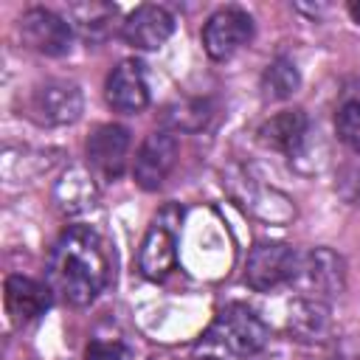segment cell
I'll return each instance as SVG.
<instances>
[{
    "instance_id": "obj_1",
    "label": "cell",
    "mask_w": 360,
    "mask_h": 360,
    "mask_svg": "<svg viewBox=\"0 0 360 360\" xmlns=\"http://www.w3.org/2000/svg\"><path fill=\"white\" fill-rule=\"evenodd\" d=\"M110 284V256L101 236L87 225L68 228L48 259V287L73 307H87Z\"/></svg>"
},
{
    "instance_id": "obj_2",
    "label": "cell",
    "mask_w": 360,
    "mask_h": 360,
    "mask_svg": "<svg viewBox=\"0 0 360 360\" xmlns=\"http://www.w3.org/2000/svg\"><path fill=\"white\" fill-rule=\"evenodd\" d=\"M270 340L267 323L245 304H228L194 343L197 360H253Z\"/></svg>"
},
{
    "instance_id": "obj_3",
    "label": "cell",
    "mask_w": 360,
    "mask_h": 360,
    "mask_svg": "<svg viewBox=\"0 0 360 360\" xmlns=\"http://www.w3.org/2000/svg\"><path fill=\"white\" fill-rule=\"evenodd\" d=\"M298 267H301V256L290 245L259 242L248 256L245 281L256 292H270V290H278V287L295 281L298 278Z\"/></svg>"
},
{
    "instance_id": "obj_4",
    "label": "cell",
    "mask_w": 360,
    "mask_h": 360,
    "mask_svg": "<svg viewBox=\"0 0 360 360\" xmlns=\"http://www.w3.org/2000/svg\"><path fill=\"white\" fill-rule=\"evenodd\" d=\"M28 115L48 127L73 124L82 115V90L65 79H48L28 96Z\"/></svg>"
},
{
    "instance_id": "obj_5",
    "label": "cell",
    "mask_w": 360,
    "mask_h": 360,
    "mask_svg": "<svg viewBox=\"0 0 360 360\" xmlns=\"http://www.w3.org/2000/svg\"><path fill=\"white\" fill-rule=\"evenodd\" d=\"M253 37V20L236 6L214 11L202 25V45L211 59H231Z\"/></svg>"
},
{
    "instance_id": "obj_6",
    "label": "cell",
    "mask_w": 360,
    "mask_h": 360,
    "mask_svg": "<svg viewBox=\"0 0 360 360\" xmlns=\"http://www.w3.org/2000/svg\"><path fill=\"white\" fill-rule=\"evenodd\" d=\"M20 37L37 53L62 56V53L70 51L73 31H70V22L56 11H51V8H28L20 17Z\"/></svg>"
},
{
    "instance_id": "obj_7",
    "label": "cell",
    "mask_w": 360,
    "mask_h": 360,
    "mask_svg": "<svg viewBox=\"0 0 360 360\" xmlns=\"http://www.w3.org/2000/svg\"><path fill=\"white\" fill-rule=\"evenodd\" d=\"M177 163V138L169 129H155L146 135V141L141 143L138 155H135V183L143 191H155L163 186V180L169 177V172Z\"/></svg>"
},
{
    "instance_id": "obj_8",
    "label": "cell",
    "mask_w": 360,
    "mask_h": 360,
    "mask_svg": "<svg viewBox=\"0 0 360 360\" xmlns=\"http://www.w3.org/2000/svg\"><path fill=\"white\" fill-rule=\"evenodd\" d=\"M166 208L155 217V222L149 225L143 242H141V253H138V267L149 281H160L166 278L174 264H177V222L166 219Z\"/></svg>"
},
{
    "instance_id": "obj_9",
    "label": "cell",
    "mask_w": 360,
    "mask_h": 360,
    "mask_svg": "<svg viewBox=\"0 0 360 360\" xmlns=\"http://www.w3.org/2000/svg\"><path fill=\"white\" fill-rule=\"evenodd\" d=\"M129 132L121 124H101L87 138V163L101 180H115L127 166Z\"/></svg>"
},
{
    "instance_id": "obj_10",
    "label": "cell",
    "mask_w": 360,
    "mask_h": 360,
    "mask_svg": "<svg viewBox=\"0 0 360 360\" xmlns=\"http://www.w3.org/2000/svg\"><path fill=\"white\" fill-rule=\"evenodd\" d=\"M104 96H107V104L118 112H127V115L141 112L149 104V84H146L143 65L135 59L118 62L107 76Z\"/></svg>"
},
{
    "instance_id": "obj_11",
    "label": "cell",
    "mask_w": 360,
    "mask_h": 360,
    "mask_svg": "<svg viewBox=\"0 0 360 360\" xmlns=\"http://www.w3.org/2000/svg\"><path fill=\"white\" fill-rule=\"evenodd\" d=\"M174 31V17L163 6H138L121 25V37L141 51H155L160 48Z\"/></svg>"
},
{
    "instance_id": "obj_12",
    "label": "cell",
    "mask_w": 360,
    "mask_h": 360,
    "mask_svg": "<svg viewBox=\"0 0 360 360\" xmlns=\"http://www.w3.org/2000/svg\"><path fill=\"white\" fill-rule=\"evenodd\" d=\"M343 259L335 256L326 248H315L312 253L301 256V267H298V278L307 284V290L312 292L315 301L338 295L343 290Z\"/></svg>"
},
{
    "instance_id": "obj_13",
    "label": "cell",
    "mask_w": 360,
    "mask_h": 360,
    "mask_svg": "<svg viewBox=\"0 0 360 360\" xmlns=\"http://www.w3.org/2000/svg\"><path fill=\"white\" fill-rule=\"evenodd\" d=\"M51 304V287L28 278V276H8L6 278V309L14 323H28L39 318Z\"/></svg>"
},
{
    "instance_id": "obj_14",
    "label": "cell",
    "mask_w": 360,
    "mask_h": 360,
    "mask_svg": "<svg viewBox=\"0 0 360 360\" xmlns=\"http://www.w3.org/2000/svg\"><path fill=\"white\" fill-rule=\"evenodd\" d=\"M307 129H309V124L301 110H281L259 127V141L270 149L295 155L307 141Z\"/></svg>"
},
{
    "instance_id": "obj_15",
    "label": "cell",
    "mask_w": 360,
    "mask_h": 360,
    "mask_svg": "<svg viewBox=\"0 0 360 360\" xmlns=\"http://www.w3.org/2000/svg\"><path fill=\"white\" fill-rule=\"evenodd\" d=\"M70 25L79 28V34L90 42H98L110 34V25L115 20V6H107V3H79V6H70Z\"/></svg>"
},
{
    "instance_id": "obj_16",
    "label": "cell",
    "mask_w": 360,
    "mask_h": 360,
    "mask_svg": "<svg viewBox=\"0 0 360 360\" xmlns=\"http://www.w3.org/2000/svg\"><path fill=\"white\" fill-rule=\"evenodd\" d=\"M56 202L62 205V211L76 214V211H87L96 202V188H93V177L82 169H70L59 183H56Z\"/></svg>"
},
{
    "instance_id": "obj_17",
    "label": "cell",
    "mask_w": 360,
    "mask_h": 360,
    "mask_svg": "<svg viewBox=\"0 0 360 360\" xmlns=\"http://www.w3.org/2000/svg\"><path fill=\"white\" fill-rule=\"evenodd\" d=\"M301 84V76H298V68L287 59V56H278L273 59L264 73H262V93L264 98L270 101H281V98H290Z\"/></svg>"
},
{
    "instance_id": "obj_18",
    "label": "cell",
    "mask_w": 360,
    "mask_h": 360,
    "mask_svg": "<svg viewBox=\"0 0 360 360\" xmlns=\"http://www.w3.org/2000/svg\"><path fill=\"white\" fill-rule=\"evenodd\" d=\"M290 326L304 338V340H318V335L326 332V307L315 298L301 301L295 312H290Z\"/></svg>"
},
{
    "instance_id": "obj_19",
    "label": "cell",
    "mask_w": 360,
    "mask_h": 360,
    "mask_svg": "<svg viewBox=\"0 0 360 360\" xmlns=\"http://www.w3.org/2000/svg\"><path fill=\"white\" fill-rule=\"evenodd\" d=\"M335 127H338V138H340L354 155H360V101H346V104L338 110Z\"/></svg>"
},
{
    "instance_id": "obj_20",
    "label": "cell",
    "mask_w": 360,
    "mask_h": 360,
    "mask_svg": "<svg viewBox=\"0 0 360 360\" xmlns=\"http://www.w3.org/2000/svg\"><path fill=\"white\" fill-rule=\"evenodd\" d=\"M84 360H124V349L118 343L107 340H93L84 352Z\"/></svg>"
},
{
    "instance_id": "obj_21",
    "label": "cell",
    "mask_w": 360,
    "mask_h": 360,
    "mask_svg": "<svg viewBox=\"0 0 360 360\" xmlns=\"http://www.w3.org/2000/svg\"><path fill=\"white\" fill-rule=\"evenodd\" d=\"M349 14H352V17L360 22V3H352V6H349Z\"/></svg>"
}]
</instances>
